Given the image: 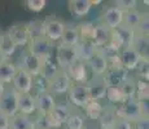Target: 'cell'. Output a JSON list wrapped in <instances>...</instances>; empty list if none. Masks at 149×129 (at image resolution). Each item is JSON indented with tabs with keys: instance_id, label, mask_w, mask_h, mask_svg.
Wrapping results in <instances>:
<instances>
[{
	"instance_id": "obj_42",
	"label": "cell",
	"mask_w": 149,
	"mask_h": 129,
	"mask_svg": "<svg viewBox=\"0 0 149 129\" xmlns=\"http://www.w3.org/2000/svg\"><path fill=\"white\" fill-rule=\"evenodd\" d=\"M45 5H47V1H45V0H27L26 1L27 9L31 10V12H34V13L42 12V10L45 8Z\"/></svg>"
},
{
	"instance_id": "obj_10",
	"label": "cell",
	"mask_w": 149,
	"mask_h": 129,
	"mask_svg": "<svg viewBox=\"0 0 149 129\" xmlns=\"http://www.w3.org/2000/svg\"><path fill=\"white\" fill-rule=\"evenodd\" d=\"M68 96L71 105L79 108H83L91 101L90 93H88L86 84H71L70 89L68 90Z\"/></svg>"
},
{
	"instance_id": "obj_35",
	"label": "cell",
	"mask_w": 149,
	"mask_h": 129,
	"mask_svg": "<svg viewBox=\"0 0 149 129\" xmlns=\"http://www.w3.org/2000/svg\"><path fill=\"white\" fill-rule=\"evenodd\" d=\"M27 28L30 32L31 39L40 38L44 36V27H43V19H33V21L27 22Z\"/></svg>"
},
{
	"instance_id": "obj_16",
	"label": "cell",
	"mask_w": 149,
	"mask_h": 129,
	"mask_svg": "<svg viewBox=\"0 0 149 129\" xmlns=\"http://www.w3.org/2000/svg\"><path fill=\"white\" fill-rule=\"evenodd\" d=\"M68 74V76L70 77L73 84H86L88 81V67L84 62H75L73 66L65 70Z\"/></svg>"
},
{
	"instance_id": "obj_25",
	"label": "cell",
	"mask_w": 149,
	"mask_h": 129,
	"mask_svg": "<svg viewBox=\"0 0 149 129\" xmlns=\"http://www.w3.org/2000/svg\"><path fill=\"white\" fill-rule=\"evenodd\" d=\"M92 8L90 0H70L69 1V9L77 17L87 16L90 9Z\"/></svg>"
},
{
	"instance_id": "obj_5",
	"label": "cell",
	"mask_w": 149,
	"mask_h": 129,
	"mask_svg": "<svg viewBox=\"0 0 149 129\" xmlns=\"http://www.w3.org/2000/svg\"><path fill=\"white\" fill-rule=\"evenodd\" d=\"M135 35H136L135 30H132V28L127 27L125 25H121L117 28L111 30L110 43L116 45L117 48H119V49H123V48H127L132 45Z\"/></svg>"
},
{
	"instance_id": "obj_19",
	"label": "cell",
	"mask_w": 149,
	"mask_h": 129,
	"mask_svg": "<svg viewBox=\"0 0 149 129\" xmlns=\"http://www.w3.org/2000/svg\"><path fill=\"white\" fill-rule=\"evenodd\" d=\"M75 50H77V56H78V61L87 63L96 54L97 48L91 40H81L75 45Z\"/></svg>"
},
{
	"instance_id": "obj_1",
	"label": "cell",
	"mask_w": 149,
	"mask_h": 129,
	"mask_svg": "<svg viewBox=\"0 0 149 129\" xmlns=\"http://www.w3.org/2000/svg\"><path fill=\"white\" fill-rule=\"evenodd\" d=\"M42 66H43V59L34 56L33 53H30V52L25 48L24 52L21 53V58H19V62H18V65H17V67L24 70L25 72H27L29 75H31L35 79V77L40 76Z\"/></svg>"
},
{
	"instance_id": "obj_40",
	"label": "cell",
	"mask_w": 149,
	"mask_h": 129,
	"mask_svg": "<svg viewBox=\"0 0 149 129\" xmlns=\"http://www.w3.org/2000/svg\"><path fill=\"white\" fill-rule=\"evenodd\" d=\"M135 32L137 35L148 36V34H149V16H148V13L143 14V18H141V21H140V23L137 25V27L135 28Z\"/></svg>"
},
{
	"instance_id": "obj_27",
	"label": "cell",
	"mask_w": 149,
	"mask_h": 129,
	"mask_svg": "<svg viewBox=\"0 0 149 129\" xmlns=\"http://www.w3.org/2000/svg\"><path fill=\"white\" fill-rule=\"evenodd\" d=\"M60 70H61V68L58 67L56 59L53 61L52 57H49V58H47V59H43L42 72H40V76L39 77H42V79H44V81H47V80H49L51 77H53L56 75Z\"/></svg>"
},
{
	"instance_id": "obj_22",
	"label": "cell",
	"mask_w": 149,
	"mask_h": 129,
	"mask_svg": "<svg viewBox=\"0 0 149 129\" xmlns=\"http://www.w3.org/2000/svg\"><path fill=\"white\" fill-rule=\"evenodd\" d=\"M88 70H91V72L93 74V76H102L108 70V62L101 54H99L96 52V54L87 62Z\"/></svg>"
},
{
	"instance_id": "obj_48",
	"label": "cell",
	"mask_w": 149,
	"mask_h": 129,
	"mask_svg": "<svg viewBox=\"0 0 149 129\" xmlns=\"http://www.w3.org/2000/svg\"><path fill=\"white\" fill-rule=\"evenodd\" d=\"M3 34H4V32H1V31H0V44H1V39H3Z\"/></svg>"
},
{
	"instance_id": "obj_45",
	"label": "cell",
	"mask_w": 149,
	"mask_h": 129,
	"mask_svg": "<svg viewBox=\"0 0 149 129\" xmlns=\"http://www.w3.org/2000/svg\"><path fill=\"white\" fill-rule=\"evenodd\" d=\"M9 121H10L9 116L0 112V129H9Z\"/></svg>"
},
{
	"instance_id": "obj_2",
	"label": "cell",
	"mask_w": 149,
	"mask_h": 129,
	"mask_svg": "<svg viewBox=\"0 0 149 129\" xmlns=\"http://www.w3.org/2000/svg\"><path fill=\"white\" fill-rule=\"evenodd\" d=\"M114 107H116V114L118 116V119H123L134 123L137 119L143 117L141 111H140V103L135 98L126 99L125 102L119 103V105L114 106Z\"/></svg>"
},
{
	"instance_id": "obj_15",
	"label": "cell",
	"mask_w": 149,
	"mask_h": 129,
	"mask_svg": "<svg viewBox=\"0 0 149 129\" xmlns=\"http://www.w3.org/2000/svg\"><path fill=\"white\" fill-rule=\"evenodd\" d=\"M143 57L140 56L132 47L123 48L119 50V61H121L122 67L126 71H132L136 68L137 63L141 61Z\"/></svg>"
},
{
	"instance_id": "obj_6",
	"label": "cell",
	"mask_w": 149,
	"mask_h": 129,
	"mask_svg": "<svg viewBox=\"0 0 149 129\" xmlns=\"http://www.w3.org/2000/svg\"><path fill=\"white\" fill-rule=\"evenodd\" d=\"M56 62L61 70H68L70 66L78 62L75 47H69L60 43L56 48Z\"/></svg>"
},
{
	"instance_id": "obj_26",
	"label": "cell",
	"mask_w": 149,
	"mask_h": 129,
	"mask_svg": "<svg viewBox=\"0 0 149 129\" xmlns=\"http://www.w3.org/2000/svg\"><path fill=\"white\" fill-rule=\"evenodd\" d=\"M9 129H34L33 117L17 112L14 116L10 117Z\"/></svg>"
},
{
	"instance_id": "obj_23",
	"label": "cell",
	"mask_w": 149,
	"mask_h": 129,
	"mask_svg": "<svg viewBox=\"0 0 149 129\" xmlns=\"http://www.w3.org/2000/svg\"><path fill=\"white\" fill-rule=\"evenodd\" d=\"M81 41V36L78 32V27L77 26H65V30L62 32V36L60 39V43L69 47H75L78 43Z\"/></svg>"
},
{
	"instance_id": "obj_47",
	"label": "cell",
	"mask_w": 149,
	"mask_h": 129,
	"mask_svg": "<svg viewBox=\"0 0 149 129\" xmlns=\"http://www.w3.org/2000/svg\"><path fill=\"white\" fill-rule=\"evenodd\" d=\"M4 90H5V84H3V83L0 81V97H1V94L4 93Z\"/></svg>"
},
{
	"instance_id": "obj_32",
	"label": "cell",
	"mask_w": 149,
	"mask_h": 129,
	"mask_svg": "<svg viewBox=\"0 0 149 129\" xmlns=\"http://www.w3.org/2000/svg\"><path fill=\"white\" fill-rule=\"evenodd\" d=\"M131 47L135 49L143 58H148V47H149V40L148 36L144 35H135L132 41V45Z\"/></svg>"
},
{
	"instance_id": "obj_34",
	"label": "cell",
	"mask_w": 149,
	"mask_h": 129,
	"mask_svg": "<svg viewBox=\"0 0 149 129\" xmlns=\"http://www.w3.org/2000/svg\"><path fill=\"white\" fill-rule=\"evenodd\" d=\"M148 98H149V84H148V81L136 79L135 99L136 101H148Z\"/></svg>"
},
{
	"instance_id": "obj_17",
	"label": "cell",
	"mask_w": 149,
	"mask_h": 129,
	"mask_svg": "<svg viewBox=\"0 0 149 129\" xmlns=\"http://www.w3.org/2000/svg\"><path fill=\"white\" fill-rule=\"evenodd\" d=\"M127 76H128V71H126L122 66H117V67H108L107 72L102 75V80L105 81L108 88L119 87L121 83Z\"/></svg>"
},
{
	"instance_id": "obj_30",
	"label": "cell",
	"mask_w": 149,
	"mask_h": 129,
	"mask_svg": "<svg viewBox=\"0 0 149 129\" xmlns=\"http://www.w3.org/2000/svg\"><path fill=\"white\" fill-rule=\"evenodd\" d=\"M102 107L104 106L100 103V101H90L83 107V111H84L83 115L90 120H97L102 111Z\"/></svg>"
},
{
	"instance_id": "obj_28",
	"label": "cell",
	"mask_w": 149,
	"mask_h": 129,
	"mask_svg": "<svg viewBox=\"0 0 149 129\" xmlns=\"http://www.w3.org/2000/svg\"><path fill=\"white\" fill-rule=\"evenodd\" d=\"M119 90L122 92L123 97L126 99L135 98V92H136V79L128 75L119 85Z\"/></svg>"
},
{
	"instance_id": "obj_21",
	"label": "cell",
	"mask_w": 149,
	"mask_h": 129,
	"mask_svg": "<svg viewBox=\"0 0 149 129\" xmlns=\"http://www.w3.org/2000/svg\"><path fill=\"white\" fill-rule=\"evenodd\" d=\"M110 38H111V30H109L107 26H104L102 23L95 25V30H93V35L91 41L95 44L96 48H101L104 45L109 44Z\"/></svg>"
},
{
	"instance_id": "obj_43",
	"label": "cell",
	"mask_w": 149,
	"mask_h": 129,
	"mask_svg": "<svg viewBox=\"0 0 149 129\" xmlns=\"http://www.w3.org/2000/svg\"><path fill=\"white\" fill-rule=\"evenodd\" d=\"M134 129H149V119L148 117H140L132 123Z\"/></svg>"
},
{
	"instance_id": "obj_29",
	"label": "cell",
	"mask_w": 149,
	"mask_h": 129,
	"mask_svg": "<svg viewBox=\"0 0 149 129\" xmlns=\"http://www.w3.org/2000/svg\"><path fill=\"white\" fill-rule=\"evenodd\" d=\"M143 12H140L139 9H134V10H128V12H125L123 13V22L122 25L127 26V27L132 28V30H135L137 27V25L140 23V21H141L143 18Z\"/></svg>"
},
{
	"instance_id": "obj_3",
	"label": "cell",
	"mask_w": 149,
	"mask_h": 129,
	"mask_svg": "<svg viewBox=\"0 0 149 129\" xmlns=\"http://www.w3.org/2000/svg\"><path fill=\"white\" fill-rule=\"evenodd\" d=\"M71 80L68 76L66 71L60 70L53 77L45 81V90L49 92L51 94L56 96V94H64L68 93V90L71 87Z\"/></svg>"
},
{
	"instance_id": "obj_13",
	"label": "cell",
	"mask_w": 149,
	"mask_h": 129,
	"mask_svg": "<svg viewBox=\"0 0 149 129\" xmlns=\"http://www.w3.org/2000/svg\"><path fill=\"white\" fill-rule=\"evenodd\" d=\"M123 22V12L116 5H110L107 7L102 12L101 16V22L104 26H107L109 30H114L118 26H121Z\"/></svg>"
},
{
	"instance_id": "obj_18",
	"label": "cell",
	"mask_w": 149,
	"mask_h": 129,
	"mask_svg": "<svg viewBox=\"0 0 149 129\" xmlns=\"http://www.w3.org/2000/svg\"><path fill=\"white\" fill-rule=\"evenodd\" d=\"M17 111H18V114H22V115L26 116L35 115L36 106L34 94H18V97H17Z\"/></svg>"
},
{
	"instance_id": "obj_46",
	"label": "cell",
	"mask_w": 149,
	"mask_h": 129,
	"mask_svg": "<svg viewBox=\"0 0 149 129\" xmlns=\"http://www.w3.org/2000/svg\"><path fill=\"white\" fill-rule=\"evenodd\" d=\"M7 61H9V58H7V57L1 53V50H0V65L4 63V62H7Z\"/></svg>"
},
{
	"instance_id": "obj_41",
	"label": "cell",
	"mask_w": 149,
	"mask_h": 129,
	"mask_svg": "<svg viewBox=\"0 0 149 129\" xmlns=\"http://www.w3.org/2000/svg\"><path fill=\"white\" fill-rule=\"evenodd\" d=\"M114 5H116L117 8H119V9L125 13V12H128V10L136 9L137 1L136 0H117V1L114 3Z\"/></svg>"
},
{
	"instance_id": "obj_31",
	"label": "cell",
	"mask_w": 149,
	"mask_h": 129,
	"mask_svg": "<svg viewBox=\"0 0 149 129\" xmlns=\"http://www.w3.org/2000/svg\"><path fill=\"white\" fill-rule=\"evenodd\" d=\"M84 120L86 117L82 112L71 111L66 123H65V129H83L84 128Z\"/></svg>"
},
{
	"instance_id": "obj_50",
	"label": "cell",
	"mask_w": 149,
	"mask_h": 129,
	"mask_svg": "<svg viewBox=\"0 0 149 129\" xmlns=\"http://www.w3.org/2000/svg\"><path fill=\"white\" fill-rule=\"evenodd\" d=\"M34 129H35V128H34Z\"/></svg>"
},
{
	"instance_id": "obj_14",
	"label": "cell",
	"mask_w": 149,
	"mask_h": 129,
	"mask_svg": "<svg viewBox=\"0 0 149 129\" xmlns=\"http://www.w3.org/2000/svg\"><path fill=\"white\" fill-rule=\"evenodd\" d=\"M86 85H87L91 101H100V99L105 98L108 87H107V84H105V81L102 80V76L90 77L88 81L86 83Z\"/></svg>"
},
{
	"instance_id": "obj_38",
	"label": "cell",
	"mask_w": 149,
	"mask_h": 129,
	"mask_svg": "<svg viewBox=\"0 0 149 129\" xmlns=\"http://www.w3.org/2000/svg\"><path fill=\"white\" fill-rule=\"evenodd\" d=\"M52 112L56 115L57 119L61 121V124L65 125V123H66L71 110L69 108L68 105H64V103H56V106H54V108L52 110Z\"/></svg>"
},
{
	"instance_id": "obj_44",
	"label": "cell",
	"mask_w": 149,
	"mask_h": 129,
	"mask_svg": "<svg viewBox=\"0 0 149 129\" xmlns=\"http://www.w3.org/2000/svg\"><path fill=\"white\" fill-rule=\"evenodd\" d=\"M114 129H134V127H132V123L131 121H127V120H123V119H118L116 123Z\"/></svg>"
},
{
	"instance_id": "obj_11",
	"label": "cell",
	"mask_w": 149,
	"mask_h": 129,
	"mask_svg": "<svg viewBox=\"0 0 149 129\" xmlns=\"http://www.w3.org/2000/svg\"><path fill=\"white\" fill-rule=\"evenodd\" d=\"M12 88L17 92L18 94H27L31 93V90L34 89V77L29 75L27 72H25L24 70L18 68L14 75L12 83H10Z\"/></svg>"
},
{
	"instance_id": "obj_39",
	"label": "cell",
	"mask_w": 149,
	"mask_h": 129,
	"mask_svg": "<svg viewBox=\"0 0 149 129\" xmlns=\"http://www.w3.org/2000/svg\"><path fill=\"white\" fill-rule=\"evenodd\" d=\"M135 74L137 76L135 79L148 81V79H149V59L148 58H141V61L137 63L135 68Z\"/></svg>"
},
{
	"instance_id": "obj_4",
	"label": "cell",
	"mask_w": 149,
	"mask_h": 129,
	"mask_svg": "<svg viewBox=\"0 0 149 129\" xmlns=\"http://www.w3.org/2000/svg\"><path fill=\"white\" fill-rule=\"evenodd\" d=\"M64 21L57 18L56 16H49L45 19H43V27H44V36L49 40L51 43H57L60 41L62 36V32L65 30Z\"/></svg>"
},
{
	"instance_id": "obj_33",
	"label": "cell",
	"mask_w": 149,
	"mask_h": 129,
	"mask_svg": "<svg viewBox=\"0 0 149 129\" xmlns=\"http://www.w3.org/2000/svg\"><path fill=\"white\" fill-rule=\"evenodd\" d=\"M17 47L16 44L10 40V38L7 35V32L3 34V39H1V44H0V50H1V53L4 54L7 58H10V57L14 54V52H16Z\"/></svg>"
},
{
	"instance_id": "obj_36",
	"label": "cell",
	"mask_w": 149,
	"mask_h": 129,
	"mask_svg": "<svg viewBox=\"0 0 149 129\" xmlns=\"http://www.w3.org/2000/svg\"><path fill=\"white\" fill-rule=\"evenodd\" d=\"M95 25L93 22H82V23L77 25L78 27V32L81 36V40H91L93 35V30H95Z\"/></svg>"
},
{
	"instance_id": "obj_7",
	"label": "cell",
	"mask_w": 149,
	"mask_h": 129,
	"mask_svg": "<svg viewBox=\"0 0 149 129\" xmlns=\"http://www.w3.org/2000/svg\"><path fill=\"white\" fill-rule=\"evenodd\" d=\"M17 97L18 93L12 88V85H5L4 93L0 97V112L12 117L16 115L17 111Z\"/></svg>"
},
{
	"instance_id": "obj_24",
	"label": "cell",
	"mask_w": 149,
	"mask_h": 129,
	"mask_svg": "<svg viewBox=\"0 0 149 129\" xmlns=\"http://www.w3.org/2000/svg\"><path fill=\"white\" fill-rule=\"evenodd\" d=\"M17 70H18L17 65L10 61L1 63L0 65V81L5 85H9L12 83L14 75H16Z\"/></svg>"
},
{
	"instance_id": "obj_12",
	"label": "cell",
	"mask_w": 149,
	"mask_h": 129,
	"mask_svg": "<svg viewBox=\"0 0 149 129\" xmlns=\"http://www.w3.org/2000/svg\"><path fill=\"white\" fill-rule=\"evenodd\" d=\"M34 98H35L36 114H38V115L45 116L47 114H49L51 111L54 108V106H56L54 96L51 94L49 92H47V90L38 92V94H35Z\"/></svg>"
},
{
	"instance_id": "obj_49",
	"label": "cell",
	"mask_w": 149,
	"mask_h": 129,
	"mask_svg": "<svg viewBox=\"0 0 149 129\" xmlns=\"http://www.w3.org/2000/svg\"><path fill=\"white\" fill-rule=\"evenodd\" d=\"M83 129H87V128H83Z\"/></svg>"
},
{
	"instance_id": "obj_20",
	"label": "cell",
	"mask_w": 149,
	"mask_h": 129,
	"mask_svg": "<svg viewBox=\"0 0 149 129\" xmlns=\"http://www.w3.org/2000/svg\"><path fill=\"white\" fill-rule=\"evenodd\" d=\"M117 120H118V116L116 114V107L114 106H105V107H102V111L97 121H99V125L101 129H114Z\"/></svg>"
},
{
	"instance_id": "obj_37",
	"label": "cell",
	"mask_w": 149,
	"mask_h": 129,
	"mask_svg": "<svg viewBox=\"0 0 149 129\" xmlns=\"http://www.w3.org/2000/svg\"><path fill=\"white\" fill-rule=\"evenodd\" d=\"M105 98H108L109 102L113 103L114 106H117V105H119V103H122V102L126 101V98L123 97L122 92L119 90L118 87L108 88V89H107V94H105Z\"/></svg>"
},
{
	"instance_id": "obj_9",
	"label": "cell",
	"mask_w": 149,
	"mask_h": 129,
	"mask_svg": "<svg viewBox=\"0 0 149 129\" xmlns=\"http://www.w3.org/2000/svg\"><path fill=\"white\" fill-rule=\"evenodd\" d=\"M7 35L10 38V40L16 44V47H27L31 40L30 32L26 23H14L12 25L7 31Z\"/></svg>"
},
{
	"instance_id": "obj_8",
	"label": "cell",
	"mask_w": 149,
	"mask_h": 129,
	"mask_svg": "<svg viewBox=\"0 0 149 129\" xmlns=\"http://www.w3.org/2000/svg\"><path fill=\"white\" fill-rule=\"evenodd\" d=\"M26 49L30 53H33L34 56L39 57L40 59H47L49 57H52L53 44L45 36H40V38L31 39Z\"/></svg>"
}]
</instances>
